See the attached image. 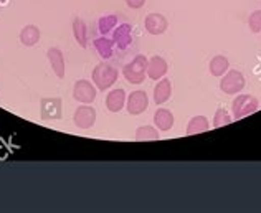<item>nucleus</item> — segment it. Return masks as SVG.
I'll return each instance as SVG.
<instances>
[{
    "label": "nucleus",
    "mask_w": 261,
    "mask_h": 213,
    "mask_svg": "<svg viewBox=\"0 0 261 213\" xmlns=\"http://www.w3.org/2000/svg\"><path fill=\"white\" fill-rule=\"evenodd\" d=\"M208 70H210V74L212 76H217V78H222L223 74L230 70V61L226 57L223 55H217L210 60L208 63Z\"/></svg>",
    "instance_id": "nucleus-16"
},
{
    "label": "nucleus",
    "mask_w": 261,
    "mask_h": 213,
    "mask_svg": "<svg viewBox=\"0 0 261 213\" xmlns=\"http://www.w3.org/2000/svg\"><path fill=\"white\" fill-rule=\"evenodd\" d=\"M174 114L169 111V109L166 108H161V109H157L155 114H154V124L155 127L159 129V130H170L174 126Z\"/></svg>",
    "instance_id": "nucleus-15"
},
{
    "label": "nucleus",
    "mask_w": 261,
    "mask_h": 213,
    "mask_svg": "<svg viewBox=\"0 0 261 213\" xmlns=\"http://www.w3.org/2000/svg\"><path fill=\"white\" fill-rule=\"evenodd\" d=\"M7 2H9V0H0V5H5Z\"/></svg>",
    "instance_id": "nucleus-26"
},
{
    "label": "nucleus",
    "mask_w": 261,
    "mask_h": 213,
    "mask_svg": "<svg viewBox=\"0 0 261 213\" xmlns=\"http://www.w3.org/2000/svg\"><path fill=\"white\" fill-rule=\"evenodd\" d=\"M259 108V102L255 96L250 94H237V98L231 102V111H233V119H243L246 116L256 113Z\"/></svg>",
    "instance_id": "nucleus-3"
},
{
    "label": "nucleus",
    "mask_w": 261,
    "mask_h": 213,
    "mask_svg": "<svg viewBox=\"0 0 261 213\" xmlns=\"http://www.w3.org/2000/svg\"><path fill=\"white\" fill-rule=\"evenodd\" d=\"M96 93H98L96 86L89 83L88 79H80L73 86V98L78 102H83V104H91L96 99Z\"/></svg>",
    "instance_id": "nucleus-5"
},
{
    "label": "nucleus",
    "mask_w": 261,
    "mask_h": 213,
    "mask_svg": "<svg viewBox=\"0 0 261 213\" xmlns=\"http://www.w3.org/2000/svg\"><path fill=\"white\" fill-rule=\"evenodd\" d=\"M94 48L96 51L99 53V57H102L105 60L111 58L113 57V50H114V42L109 40L106 37H101L98 40H94Z\"/></svg>",
    "instance_id": "nucleus-21"
},
{
    "label": "nucleus",
    "mask_w": 261,
    "mask_h": 213,
    "mask_svg": "<svg viewBox=\"0 0 261 213\" xmlns=\"http://www.w3.org/2000/svg\"><path fill=\"white\" fill-rule=\"evenodd\" d=\"M40 35H42V33H40L38 26L27 25L25 29H22V32H20V42L25 46H33L40 42Z\"/></svg>",
    "instance_id": "nucleus-17"
},
{
    "label": "nucleus",
    "mask_w": 261,
    "mask_h": 213,
    "mask_svg": "<svg viewBox=\"0 0 261 213\" xmlns=\"http://www.w3.org/2000/svg\"><path fill=\"white\" fill-rule=\"evenodd\" d=\"M146 2L147 0H126V5L129 7V9L137 10V9H141V7L146 5Z\"/></svg>",
    "instance_id": "nucleus-25"
},
{
    "label": "nucleus",
    "mask_w": 261,
    "mask_h": 213,
    "mask_svg": "<svg viewBox=\"0 0 261 213\" xmlns=\"http://www.w3.org/2000/svg\"><path fill=\"white\" fill-rule=\"evenodd\" d=\"M134 139L137 142L159 141L161 136H159V132H157V127H152V126H141V127H137Z\"/></svg>",
    "instance_id": "nucleus-20"
},
{
    "label": "nucleus",
    "mask_w": 261,
    "mask_h": 213,
    "mask_svg": "<svg viewBox=\"0 0 261 213\" xmlns=\"http://www.w3.org/2000/svg\"><path fill=\"white\" fill-rule=\"evenodd\" d=\"M248 26L253 33L261 32V10H255L248 18Z\"/></svg>",
    "instance_id": "nucleus-24"
},
{
    "label": "nucleus",
    "mask_w": 261,
    "mask_h": 213,
    "mask_svg": "<svg viewBox=\"0 0 261 213\" xmlns=\"http://www.w3.org/2000/svg\"><path fill=\"white\" fill-rule=\"evenodd\" d=\"M99 32L102 33V35H106V33L111 32L114 26H118V17L116 15H106L99 18Z\"/></svg>",
    "instance_id": "nucleus-23"
},
{
    "label": "nucleus",
    "mask_w": 261,
    "mask_h": 213,
    "mask_svg": "<svg viewBox=\"0 0 261 213\" xmlns=\"http://www.w3.org/2000/svg\"><path fill=\"white\" fill-rule=\"evenodd\" d=\"M126 91L124 89H113L111 93H108L106 98V108L111 113H119L122 108L126 106Z\"/></svg>",
    "instance_id": "nucleus-13"
},
{
    "label": "nucleus",
    "mask_w": 261,
    "mask_h": 213,
    "mask_svg": "<svg viewBox=\"0 0 261 213\" xmlns=\"http://www.w3.org/2000/svg\"><path fill=\"white\" fill-rule=\"evenodd\" d=\"M169 70V65L167 61L164 60L162 57H152L149 60V65H147V76L150 79H162L164 76H166V73Z\"/></svg>",
    "instance_id": "nucleus-11"
},
{
    "label": "nucleus",
    "mask_w": 261,
    "mask_h": 213,
    "mask_svg": "<svg viewBox=\"0 0 261 213\" xmlns=\"http://www.w3.org/2000/svg\"><path fill=\"white\" fill-rule=\"evenodd\" d=\"M170 96H172V83H170V79L162 78L159 83L155 85V88H154V101H155V104L157 106L166 104V102L170 99Z\"/></svg>",
    "instance_id": "nucleus-12"
},
{
    "label": "nucleus",
    "mask_w": 261,
    "mask_h": 213,
    "mask_svg": "<svg viewBox=\"0 0 261 213\" xmlns=\"http://www.w3.org/2000/svg\"><path fill=\"white\" fill-rule=\"evenodd\" d=\"M144 26H146V30L150 35L157 37V35H162V33L167 30L169 22L162 13H149L146 20H144Z\"/></svg>",
    "instance_id": "nucleus-9"
},
{
    "label": "nucleus",
    "mask_w": 261,
    "mask_h": 213,
    "mask_svg": "<svg viewBox=\"0 0 261 213\" xmlns=\"http://www.w3.org/2000/svg\"><path fill=\"white\" fill-rule=\"evenodd\" d=\"M149 106V98H147V93L141 91V89H137V91H133L126 99V109L129 114L133 116H139L142 114L144 111L147 109Z\"/></svg>",
    "instance_id": "nucleus-7"
},
{
    "label": "nucleus",
    "mask_w": 261,
    "mask_h": 213,
    "mask_svg": "<svg viewBox=\"0 0 261 213\" xmlns=\"http://www.w3.org/2000/svg\"><path fill=\"white\" fill-rule=\"evenodd\" d=\"M73 35H74V40H76L81 48L88 46V26L81 18L73 20Z\"/></svg>",
    "instance_id": "nucleus-18"
},
{
    "label": "nucleus",
    "mask_w": 261,
    "mask_h": 213,
    "mask_svg": "<svg viewBox=\"0 0 261 213\" xmlns=\"http://www.w3.org/2000/svg\"><path fill=\"white\" fill-rule=\"evenodd\" d=\"M118 78H119V71L116 70L113 65L105 63V61L93 70V83L96 88L101 89V91L111 88L116 81H118Z\"/></svg>",
    "instance_id": "nucleus-1"
},
{
    "label": "nucleus",
    "mask_w": 261,
    "mask_h": 213,
    "mask_svg": "<svg viewBox=\"0 0 261 213\" xmlns=\"http://www.w3.org/2000/svg\"><path fill=\"white\" fill-rule=\"evenodd\" d=\"M210 127V122L205 116H195L192 118L189 126H187V134L194 136V134H202V132H207Z\"/></svg>",
    "instance_id": "nucleus-19"
},
{
    "label": "nucleus",
    "mask_w": 261,
    "mask_h": 213,
    "mask_svg": "<svg viewBox=\"0 0 261 213\" xmlns=\"http://www.w3.org/2000/svg\"><path fill=\"white\" fill-rule=\"evenodd\" d=\"M40 114H42L43 121H58L63 114V108H61L60 98H45L40 102Z\"/></svg>",
    "instance_id": "nucleus-6"
},
{
    "label": "nucleus",
    "mask_w": 261,
    "mask_h": 213,
    "mask_svg": "<svg viewBox=\"0 0 261 213\" xmlns=\"http://www.w3.org/2000/svg\"><path fill=\"white\" fill-rule=\"evenodd\" d=\"M113 42L114 45H118L119 50H126V48L133 43V26L127 23H122L118 29H114Z\"/></svg>",
    "instance_id": "nucleus-10"
},
{
    "label": "nucleus",
    "mask_w": 261,
    "mask_h": 213,
    "mask_svg": "<svg viewBox=\"0 0 261 213\" xmlns=\"http://www.w3.org/2000/svg\"><path fill=\"white\" fill-rule=\"evenodd\" d=\"M73 121L80 129H89L96 122V109L93 106H80L73 114Z\"/></svg>",
    "instance_id": "nucleus-8"
},
{
    "label": "nucleus",
    "mask_w": 261,
    "mask_h": 213,
    "mask_svg": "<svg viewBox=\"0 0 261 213\" xmlns=\"http://www.w3.org/2000/svg\"><path fill=\"white\" fill-rule=\"evenodd\" d=\"M233 122V118L230 116L228 111H225L223 108L217 109V113L214 116V127L218 129V127H223V126H228Z\"/></svg>",
    "instance_id": "nucleus-22"
},
{
    "label": "nucleus",
    "mask_w": 261,
    "mask_h": 213,
    "mask_svg": "<svg viewBox=\"0 0 261 213\" xmlns=\"http://www.w3.org/2000/svg\"><path fill=\"white\" fill-rule=\"evenodd\" d=\"M147 65H149L147 57H144V55H137L130 63H127L124 66L122 74H124V78L129 81L130 85H141L147 76Z\"/></svg>",
    "instance_id": "nucleus-2"
},
{
    "label": "nucleus",
    "mask_w": 261,
    "mask_h": 213,
    "mask_svg": "<svg viewBox=\"0 0 261 213\" xmlns=\"http://www.w3.org/2000/svg\"><path fill=\"white\" fill-rule=\"evenodd\" d=\"M48 61L51 65V70L55 71L58 78H63L65 76V58H63V53H61L60 48H50L46 53Z\"/></svg>",
    "instance_id": "nucleus-14"
},
{
    "label": "nucleus",
    "mask_w": 261,
    "mask_h": 213,
    "mask_svg": "<svg viewBox=\"0 0 261 213\" xmlns=\"http://www.w3.org/2000/svg\"><path fill=\"white\" fill-rule=\"evenodd\" d=\"M245 76L238 70H228L220 79V89L225 94H238L245 88Z\"/></svg>",
    "instance_id": "nucleus-4"
}]
</instances>
